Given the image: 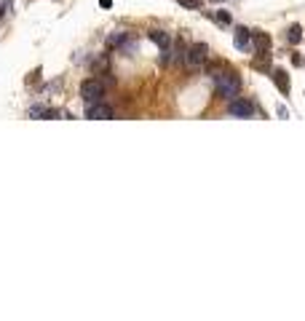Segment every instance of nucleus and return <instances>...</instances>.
<instances>
[{
    "mask_svg": "<svg viewBox=\"0 0 305 321\" xmlns=\"http://www.w3.org/2000/svg\"><path fill=\"white\" fill-rule=\"evenodd\" d=\"M214 83H217V96H222V99H236L238 91H241V78L236 73H228V70Z\"/></svg>",
    "mask_w": 305,
    "mask_h": 321,
    "instance_id": "f257e3e1",
    "label": "nucleus"
},
{
    "mask_svg": "<svg viewBox=\"0 0 305 321\" xmlns=\"http://www.w3.org/2000/svg\"><path fill=\"white\" fill-rule=\"evenodd\" d=\"M102 94H104V86L97 81V78H89V81L81 83V96L86 104H94V102H102Z\"/></svg>",
    "mask_w": 305,
    "mask_h": 321,
    "instance_id": "f03ea898",
    "label": "nucleus"
},
{
    "mask_svg": "<svg viewBox=\"0 0 305 321\" xmlns=\"http://www.w3.org/2000/svg\"><path fill=\"white\" fill-rule=\"evenodd\" d=\"M150 41L158 46V48H161V62L163 64H169V54H171V38L166 35V32L163 30H150Z\"/></svg>",
    "mask_w": 305,
    "mask_h": 321,
    "instance_id": "7ed1b4c3",
    "label": "nucleus"
},
{
    "mask_svg": "<svg viewBox=\"0 0 305 321\" xmlns=\"http://www.w3.org/2000/svg\"><path fill=\"white\" fill-rule=\"evenodd\" d=\"M209 59V48H206V43H193L188 48V67H201L203 62Z\"/></svg>",
    "mask_w": 305,
    "mask_h": 321,
    "instance_id": "20e7f679",
    "label": "nucleus"
},
{
    "mask_svg": "<svg viewBox=\"0 0 305 321\" xmlns=\"http://www.w3.org/2000/svg\"><path fill=\"white\" fill-rule=\"evenodd\" d=\"M86 118H89V121H110L112 107H107V104H102V102H94V104L86 107Z\"/></svg>",
    "mask_w": 305,
    "mask_h": 321,
    "instance_id": "39448f33",
    "label": "nucleus"
},
{
    "mask_svg": "<svg viewBox=\"0 0 305 321\" xmlns=\"http://www.w3.org/2000/svg\"><path fill=\"white\" fill-rule=\"evenodd\" d=\"M228 113L236 115V118H252V115H254V107H252L249 99H230Z\"/></svg>",
    "mask_w": 305,
    "mask_h": 321,
    "instance_id": "423d86ee",
    "label": "nucleus"
},
{
    "mask_svg": "<svg viewBox=\"0 0 305 321\" xmlns=\"http://www.w3.org/2000/svg\"><path fill=\"white\" fill-rule=\"evenodd\" d=\"M233 46L238 51H252V32L247 27H238L233 32Z\"/></svg>",
    "mask_w": 305,
    "mask_h": 321,
    "instance_id": "0eeeda50",
    "label": "nucleus"
},
{
    "mask_svg": "<svg viewBox=\"0 0 305 321\" xmlns=\"http://www.w3.org/2000/svg\"><path fill=\"white\" fill-rule=\"evenodd\" d=\"M252 48L257 51V54H268V48H270V38L265 35V32H252Z\"/></svg>",
    "mask_w": 305,
    "mask_h": 321,
    "instance_id": "6e6552de",
    "label": "nucleus"
},
{
    "mask_svg": "<svg viewBox=\"0 0 305 321\" xmlns=\"http://www.w3.org/2000/svg\"><path fill=\"white\" fill-rule=\"evenodd\" d=\"M273 81H276V86H278V91H281V94H289V78H287V73H284V70H276V73H273Z\"/></svg>",
    "mask_w": 305,
    "mask_h": 321,
    "instance_id": "1a4fd4ad",
    "label": "nucleus"
},
{
    "mask_svg": "<svg viewBox=\"0 0 305 321\" xmlns=\"http://www.w3.org/2000/svg\"><path fill=\"white\" fill-rule=\"evenodd\" d=\"M287 41L292 46H297V43L303 41V27H300V24H292V27L287 30Z\"/></svg>",
    "mask_w": 305,
    "mask_h": 321,
    "instance_id": "9d476101",
    "label": "nucleus"
},
{
    "mask_svg": "<svg viewBox=\"0 0 305 321\" xmlns=\"http://www.w3.org/2000/svg\"><path fill=\"white\" fill-rule=\"evenodd\" d=\"M171 54H174V59H177V62H188V48H185L182 43H177L174 48H171Z\"/></svg>",
    "mask_w": 305,
    "mask_h": 321,
    "instance_id": "9b49d317",
    "label": "nucleus"
},
{
    "mask_svg": "<svg viewBox=\"0 0 305 321\" xmlns=\"http://www.w3.org/2000/svg\"><path fill=\"white\" fill-rule=\"evenodd\" d=\"M214 19H217V22H220V24H230V22H233V16H230V11H225V8H220V11H217V14H214Z\"/></svg>",
    "mask_w": 305,
    "mask_h": 321,
    "instance_id": "f8f14e48",
    "label": "nucleus"
},
{
    "mask_svg": "<svg viewBox=\"0 0 305 321\" xmlns=\"http://www.w3.org/2000/svg\"><path fill=\"white\" fill-rule=\"evenodd\" d=\"M123 38H126V32H115V35H110V38H107V46H118V43H123Z\"/></svg>",
    "mask_w": 305,
    "mask_h": 321,
    "instance_id": "ddd939ff",
    "label": "nucleus"
},
{
    "mask_svg": "<svg viewBox=\"0 0 305 321\" xmlns=\"http://www.w3.org/2000/svg\"><path fill=\"white\" fill-rule=\"evenodd\" d=\"M180 5H185V8H201L203 0H180Z\"/></svg>",
    "mask_w": 305,
    "mask_h": 321,
    "instance_id": "4468645a",
    "label": "nucleus"
},
{
    "mask_svg": "<svg viewBox=\"0 0 305 321\" xmlns=\"http://www.w3.org/2000/svg\"><path fill=\"white\" fill-rule=\"evenodd\" d=\"M99 5H102V8H110V5H112V0H99Z\"/></svg>",
    "mask_w": 305,
    "mask_h": 321,
    "instance_id": "2eb2a0df",
    "label": "nucleus"
}]
</instances>
